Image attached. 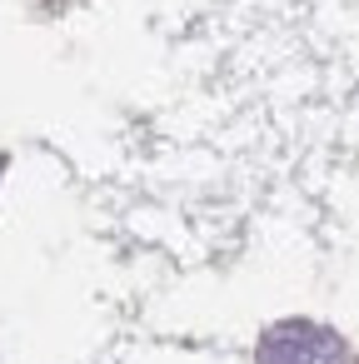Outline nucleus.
<instances>
[{
  "label": "nucleus",
  "instance_id": "f257e3e1",
  "mask_svg": "<svg viewBox=\"0 0 359 364\" xmlns=\"http://www.w3.org/2000/svg\"><path fill=\"white\" fill-rule=\"evenodd\" d=\"M344 339L324 324L309 319H284L274 329H264L254 364H344Z\"/></svg>",
  "mask_w": 359,
  "mask_h": 364
}]
</instances>
